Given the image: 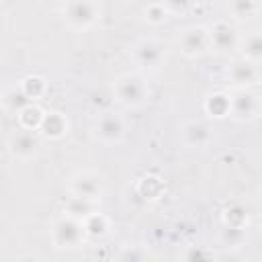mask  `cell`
<instances>
[{"label": "cell", "instance_id": "1", "mask_svg": "<svg viewBox=\"0 0 262 262\" xmlns=\"http://www.w3.org/2000/svg\"><path fill=\"white\" fill-rule=\"evenodd\" d=\"M111 92H113L115 102L121 104L123 108H129V111L141 108L149 100V84H147V78L143 74H139V72L119 74L113 80Z\"/></svg>", "mask_w": 262, "mask_h": 262}, {"label": "cell", "instance_id": "2", "mask_svg": "<svg viewBox=\"0 0 262 262\" xmlns=\"http://www.w3.org/2000/svg\"><path fill=\"white\" fill-rule=\"evenodd\" d=\"M59 14L68 29L86 33L98 25L102 8L100 0H63L59 6Z\"/></svg>", "mask_w": 262, "mask_h": 262}, {"label": "cell", "instance_id": "3", "mask_svg": "<svg viewBox=\"0 0 262 262\" xmlns=\"http://www.w3.org/2000/svg\"><path fill=\"white\" fill-rule=\"evenodd\" d=\"M49 237H51V244L57 250H78L88 239L82 219L74 217V215H70L66 211L51 221Z\"/></svg>", "mask_w": 262, "mask_h": 262}, {"label": "cell", "instance_id": "4", "mask_svg": "<svg viewBox=\"0 0 262 262\" xmlns=\"http://www.w3.org/2000/svg\"><path fill=\"white\" fill-rule=\"evenodd\" d=\"M129 55L135 66V72L149 74V72H158L160 68H164V63L168 59V47L164 41H160L156 37H145V39H139L131 47Z\"/></svg>", "mask_w": 262, "mask_h": 262}, {"label": "cell", "instance_id": "5", "mask_svg": "<svg viewBox=\"0 0 262 262\" xmlns=\"http://www.w3.org/2000/svg\"><path fill=\"white\" fill-rule=\"evenodd\" d=\"M127 133H129V125L121 113L102 111L92 121V137L106 147H115V145L125 143Z\"/></svg>", "mask_w": 262, "mask_h": 262}, {"label": "cell", "instance_id": "6", "mask_svg": "<svg viewBox=\"0 0 262 262\" xmlns=\"http://www.w3.org/2000/svg\"><path fill=\"white\" fill-rule=\"evenodd\" d=\"M104 190H106L104 176L100 172H96V170H90V168L74 172L70 176V180H68V194L70 196H78V199H88V201L100 203Z\"/></svg>", "mask_w": 262, "mask_h": 262}, {"label": "cell", "instance_id": "7", "mask_svg": "<svg viewBox=\"0 0 262 262\" xmlns=\"http://www.w3.org/2000/svg\"><path fill=\"white\" fill-rule=\"evenodd\" d=\"M176 49L186 59H199L209 51V29L205 25H188L174 37Z\"/></svg>", "mask_w": 262, "mask_h": 262}, {"label": "cell", "instance_id": "8", "mask_svg": "<svg viewBox=\"0 0 262 262\" xmlns=\"http://www.w3.org/2000/svg\"><path fill=\"white\" fill-rule=\"evenodd\" d=\"M262 113V100L252 88H239L229 92V113L235 123H252L258 121Z\"/></svg>", "mask_w": 262, "mask_h": 262}, {"label": "cell", "instance_id": "9", "mask_svg": "<svg viewBox=\"0 0 262 262\" xmlns=\"http://www.w3.org/2000/svg\"><path fill=\"white\" fill-rule=\"evenodd\" d=\"M41 145H43V137L39 135V131L23 129V127H16V129L8 135V139H6V149H8V154H10L14 160H20V162L33 160V158L41 151Z\"/></svg>", "mask_w": 262, "mask_h": 262}, {"label": "cell", "instance_id": "10", "mask_svg": "<svg viewBox=\"0 0 262 262\" xmlns=\"http://www.w3.org/2000/svg\"><path fill=\"white\" fill-rule=\"evenodd\" d=\"M207 29H209V51H215L217 55L237 53V45H239L242 33L237 31L235 23L217 20Z\"/></svg>", "mask_w": 262, "mask_h": 262}, {"label": "cell", "instance_id": "11", "mask_svg": "<svg viewBox=\"0 0 262 262\" xmlns=\"http://www.w3.org/2000/svg\"><path fill=\"white\" fill-rule=\"evenodd\" d=\"M225 80L231 86V90L254 88L260 84V66L252 63L244 57H235V59H231V63L225 70Z\"/></svg>", "mask_w": 262, "mask_h": 262}, {"label": "cell", "instance_id": "12", "mask_svg": "<svg viewBox=\"0 0 262 262\" xmlns=\"http://www.w3.org/2000/svg\"><path fill=\"white\" fill-rule=\"evenodd\" d=\"M178 137L186 149H207L213 143V127L203 119H190L180 125Z\"/></svg>", "mask_w": 262, "mask_h": 262}, {"label": "cell", "instance_id": "13", "mask_svg": "<svg viewBox=\"0 0 262 262\" xmlns=\"http://www.w3.org/2000/svg\"><path fill=\"white\" fill-rule=\"evenodd\" d=\"M39 135L43 139H49V141H57L61 137L68 135L70 131V121L63 113L59 111H47L41 119V125H39Z\"/></svg>", "mask_w": 262, "mask_h": 262}, {"label": "cell", "instance_id": "14", "mask_svg": "<svg viewBox=\"0 0 262 262\" xmlns=\"http://www.w3.org/2000/svg\"><path fill=\"white\" fill-rule=\"evenodd\" d=\"M227 14L235 25L250 23L260 14V0H227Z\"/></svg>", "mask_w": 262, "mask_h": 262}, {"label": "cell", "instance_id": "15", "mask_svg": "<svg viewBox=\"0 0 262 262\" xmlns=\"http://www.w3.org/2000/svg\"><path fill=\"white\" fill-rule=\"evenodd\" d=\"M237 53H239V57L260 66V61H262V35L258 29H252L246 35H242L239 45H237Z\"/></svg>", "mask_w": 262, "mask_h": 262}, {"label": "cell", "instance_id": "16", "mask_svg": "<svg viewBox=\"0 0 262 262\" xmlns=\"http://www.w3.org/2000/svg\"><path fill=\"white\" fill-rule=\"evenodd\" d=\"M203 111L211 119H225L229 113V92L219 90V92L209 94L203 102Z\"/></svg>", "mask_w": 262, "mask_h": 262}, {"label": "cell", "instance_id": "17", "mask_svg": "<svg viewBox=\"0 0 262 262\" xmlns=\"http://www.w3.org/2000/svg\"><path fill=\"white\" fill-rule=\"evenodd\" d=\"M43 115H45V111H43L39 104H35V102H27V104H25V106L14 115V117H16L18 127L37 131V129H39V125H41Z\"/></svg>", "mask_w": 262, "mask_h": 262}, {"label": "cell", "instance_id": "18", "mask_svg": "<svg viewBox=\"0 0 262 262\" xmlns=\"http://www.w3.org/2000/svg\"><path fill=\"white\" fill-rule=\"evenodd\" d=\"M84 223V229H86V237L88 239H98V237H104L111 229V221L100 213V211H94L90 213L88 217L82 219Z\"/></svg>", "mask_w": 262, "mask_h": 262}, {"label": "cell", "instance_id": "19", "mask_svg": "<svg viewBox=\"0 0 262 262\" xmlns=\"http://www.w3.org/2000/svg\"><path fill=\"white\" fill-rule=\"evenodd\" d=\"M164 192V182L160 176L156 174H147L143 178H139L137 182V194L145 201H158Z\"/></svg>", "mask_w": 262, "mask_h": 262}, {"label": "cell", "instance_id": "20", "mask_svg": "<svg viewBox=\"0 0 262 262\" xmlns=\"http://www.w3.org/2000/svg\"><path fill=\"white\" fill-rule=\"evenodd\" d=\"M221 219H223V225L225 227H237V229H246L248 227V209L244 207V205H239V203H231L225 211H223V215H221Z\"/></svg>", "mask_w": 262, "mask_h": 262}, {"label": "cell", "instance_id": "21", "mask_svg": "<svg viewBox=\"0 0 262 262\" xmlns=\"http://www.w3.org/2000/svg\"><path fill=\"white\" fill-rule=\"evenodd\" d=\"M18 88L23 90V94L27 96V100L35 102V100H41V98L45 96V92H47V82H45V78H41V76H27V78L18 84Z\"/></svg>", "mask_w": 262, "mask_h": 262}, {"label": "cell", "instance_id": "22", "mask_svg": "<svg viewBox=\"0 0 262 262\" xmlns=\"http://www.w3.org/2000/svg\"><path fill=\"white\" fill-rule=\"evenodd\" d=\"M63 211H66V213H70V215H74V217L84 219V217H88L90 213L98 211V203H96V201H88V199L70 196V201H68V205H66V209H63Z\"/></svg>", "mask_w": 262, "mask_h": 262}, {"label": "cell", "instance_id": "23", "mask_svg": "<svg viewBox=\"0 0 262 262\" xmlns=\"http://www.w3.org/2000/svg\"><path fill=\"white\" fill-rule=\"evenodd\" d=\"M168 18H170V14H168V10L164 8V4H162L160 0L149 2V4L143 8V20H145L147 25H151V27H160V25H164Z\"/></svg>", "mask_w": 262, "mask_h": 262}, {"label": "cell", "instance_id": "24", "mask_svg": "<svg viewBox=\"0 0 262 262\" xmlns=\"http://www.w3.org/2000/svg\"><path fill=\"white\" fill-rule=\"evenodd\" d=\"M27 102H31V100H27V96L23 94L20 88H10V90H6L4 96H2V104H4V108H6L8 113H12V115H16Z\"/></svg>", "mask_w": 262, "mask_h": 262}, {"label": "cell", "instance_id": "25", "mask_svg": "<svg viewBox=\"0 0 262 262\" xmlns=\"http://www.w3.org/2000/svg\"><path fill=\"white\" fill-rule=\"evenodd\" d=\"M160 2L164 4V8L168 10L170 16L172 14H186L199 4V0H160Z\"/></svg>", "mask_w": 262, "mask_h": 262}]
</instances>
